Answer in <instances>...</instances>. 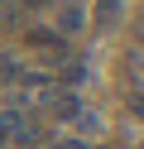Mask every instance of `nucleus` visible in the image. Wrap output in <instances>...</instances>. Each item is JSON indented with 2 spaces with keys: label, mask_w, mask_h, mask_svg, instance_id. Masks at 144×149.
Instances as JSON below:
<instances>
[{
  "label": "nucleus",
  "mask_w": 144,
  "mask_h": 149,
  "mask_svg": "<svg viewBox=\"0 0 144 149\" xmlns=\"http://www.w3.org/2000/svg\"><path fill=\"white\" fill-rule=\"evenodd\" d=\"M29 43H34V48H48L53 58L63 53V34H58V29H34V34H29Z\"/></svg>",
  "instance_id": "f257e3e1"
},
{
  "label": "nucleus",
  "mask_w": 144,
  "mask_h": 149,
  "mask_svg": "<svg viewBox=\"0 0 144 149\" xmlns=\"http://www.w3.org/2000/svg\"><path fill=\"white\" fill-rule=\"evenodd\" d=\"M77 24H82V10H72V5H67L63 19H58V29H77Z\"/></svg>",
  "instance_id": "f03ea898"
},
{
  "label": "nucleus",
  "mask_w": 144,
  "mask_h": 149,
  "mask_svg": "<svg viewBox=\"0 0 144 149\" xmlns=\"http://www.w3.org/2000/svg\"><path fill=\"white\" fill-rule=\"evenodd\" d=\"M53 149H91V144H86V139H58Z\"/></svg>",
  "instance_id": "7ed1b4c3"
}]
</instances>
